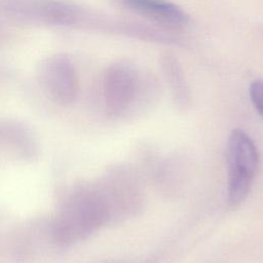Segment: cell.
Returning a JSON list of instances; mask_svg holds the SVG:
<instances>
[{
    "label": "cell",
    "mask_w": 263,
    "mask_h": 263,
    "mask_svg": "<svg viewBox=\"0 0 263 263\" xmlns=\"http://www.w3.org/2000/svg\"><path fill=\"white\" fill-rule=\"evenodd\" d=\"M259 165V152L251 137L241 129H233L226 145L227 203L237 208L247 197Z\"/></svg>",
    "instance_id": "6da1fadb"
},
{
    "label": "cell",
    "mask_w": 263,
    "mask_h": 263,
    "mask_svg": "<svg viewBox=\"0 0 263 263\" xmlns=\"http://www.w3.org/2000/svg\"><path fill=\"white\" fill-rule=\"evenodd\" d=\"M39 77L45 91L61 104L71 103L78 91L76 69L65 55L47 58L39 68Z\"/></svg>",
    "instance_id": "7a4b0ae2"
},
{
    "label": "cell",
    "mask_w": 263,
    "mask_h": 263,
    "mask_svg": "<svg viewBox=\"0 0 263 263\" xmlns=\"http://www.w3.org/2000/svg\"><path fill=\"white\" fill-rule=\"evenodd\" d=\"M138 78L127 64L117 63L109 67L104 79V97L112 115L125 114L134 105L138 93Z\"/></svg>",
    "instance_id": "3957f363"
},
{
    "label": "cell",
    "mask_w": 263,
    "mask_h": 263,
    "mask_svg": "<svg viewBox=\"0 0 263 263\" xmlns=\"http://www.w3.org/2000/svg\"><path fill=\"white\" fill-rule=\"evenodd\" d=\"M138 12L159 22L179 26L188 22V15L178 5L166 0H123Z\"/></svg>",
    "instance_id": "277c9868"
},
{
    "label": "cell",
    "mask_w": 263,
    "mask_h": 263,
    "mask_svg": "<svg viewBox=\"0 0 263 263\" xmlns=\"http://www.w3.org/2000/svg\"><path fill=\"white\" fill-rule=\"evenodd\" d=\"M163 66L165 68V75L167 77V80H170L176 101L178 102V104L185 106L188 101V93L180 67L177 65L175 60L171 58L168 59V57L166 58V62Z\"/></svg>",
    "instance_id": "5b68a950"
},
{
    "label": "cell",
    "mask_w": 263,
    "mask_h": 263,
    "mask_svg": "<svg viewBox=\"0 0 263 263\" xmlns=\"http://www.w3.org/2000/svg\"><path fill=\"white\" fill-rule=\"evenodd\" d=\"M250 97L257 112L263 116V79H258L251 83Z\"/></svg>",
    "instance_id": "8992f818"
}]
</instances>
